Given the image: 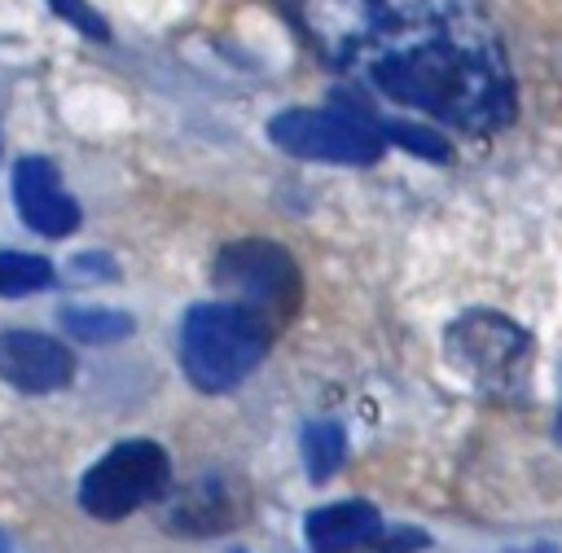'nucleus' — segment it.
I'll use <instances>...</instances> for the list:
<instances>
[{
    "mask_svg": "<svg viewBox=\"0 0 562 553\" xmlns=\"http://www.w3.org/2000/svg\"><path fill=\"white\" fill-rule=\"evenodd\" d=\"M307 40L382 101L470 136L514 119L505 44L479 0H299Z\"/></svg>",
    "mask_w": 562,
    "mask_h": 553,
    "instance_id": "nucleus-1",
    "label": "nucleus"
},
{
    "mask_svg": "<svg viewBox=\"0 0 562 553\" xmlns=\"http://www.w3.org/2000/svg\"><path fill=\"white\" fill-rule=\"evenodd\" d=\"M268 338H272L268 320H259L255 312H246L237 303H202V307H189V316L180 325V364H184V377L198 391H206V395L233 391L263 360Z\"/></svg>",
    "mask_w": 562,
    "mask_h": 553,
    "instance_id": "nucleus-2",
    "label": "nucleus"
},
{
    "mask_svg": "<svg viewBox=\"0 0 562 553\" xmlns=\"http://www.w3.org/2000/svg\"><path fill=\"white\" fill-rule=\"evenodd\" d=\"M215 285L228 294V303L255 312L259 320L281 325L299 307V263L285 246L268 237L233 241L215 255Z\"/></svg>",
    "mask_w": 562,
    "mask_h": 553,
    "instance_id": "nucleus-3",
    "label": "nucleus"
},
{
    "mask_svg": "<svg viewBox=\"0 0 562 553\" xmlns=\"http://www.w3.org/2000/svg\"><path fill=\"white\" fill-rule=\"evenodd\" d=\"M171 483V461L158 443L149 439H127L114 443L83 478H79V505L83 514L101 522H119L136 514L140 505L158 500Z\"/></svg>",
    "mask_w": 562,
    "mask_h": 553,
    "instance_id": "nucleus-4",
    "label": "nucleus"
},
{
    "mask_svg": "<svg viewBox=\"0 0 562 553\" xmlns=\"http://www.w3.org/2000/svg\"><path fill=\"white\" fill-rule=\"evenodd\" d=\"M268 136L277 140V149L294 154V158H312V162H378L386 136L360 119L356 110H281L268 123Z\"/></svg>",
    "mask_w": 562,
    "mask_h": 553,
    "instance_id": "nucleus-5",
    "label": "nucleus"
},
{
    "mask_svg": "<svg viewBox=\"0 0 562 553\" xmlns=\"http://www.w3.org/2000/svg\"><path fill=\"white\" fill-rule=\"evenodd\" d=\"M448 356L487 386H514L522 382L531 364V338L501 312H465L443 334Z\"/></svg>",
    "mask_w": 562,
    "mask_h": 553,
    "instance_id": "nucleus-6",
    "label": "nucleus"
},
{
    "mask_svg": "<svg viewBox=\"0 0 562 553\" xmlns=\"http://www.w3.org/2000/svg\"><path fill=\"white\" fill-rule=\"evenodd\" d=\"M13 206L40 237H70L79 228V206L61 189V176L48 158H18L13 167Z\"/></svg>",
    "mask_w": 562,
    "mask_h": 553,
    "instance_id": "nucleus-7",
    "label": "nucleus"
},
{
    "mask_svg": "<svg viewBox=\"0 0 562 553\" xmlns=\"http://www.w3.org/2000/svg\"><path fill=\"white\" fill-rule=\"evenodd\" d=\"M0 377L26 395H48L75 377V356L48 334L9 329L0 334Z\"/></svg>",
    "mask_w": 562,
    "mask_h": 553,
    "instance_id": "nucleus-8",
    "label": "nucleus"
},
{
    "mask_svg": "<svg viewBox=\"0 0 562 553\" xmlns=\"http://www.w3.org/2000/svg\"><path fill=\"white\" fill-rule=\"evenodd\" d=\"M382 514L369 500H334L307 514L312 553H360L382 535Z\"/></svg>",
    "mask_w": 562,
    "mask_h": 553,
    "instance_id": "nucleus-9",
    "label": "nucleus"
},
{
    "mask_svg": "<svg viewBox=\"0 0 562 553\" xmlns=\"http://www.w3.org/2000/svg\"><path fill=\"white\" fill-rule=\"evenodd\" d=\"M53 263L22 250H0V298H26L53 285Z\"/></svg>",
    "mask_w": 562,
    "mask_h": 553,
    "instance_id": "nucleus-10",
    "label": "nucleus"
},
{
    "mask_svg": "<svg viewBox=\"0 0 562 553\" xmlns=\"http://www.w3.org/2000/svg\"><path fill=\"white\" fill-rule=\"evenodd\" d=\"M61 329L79 342H119L132 334V316L114 312V307H66Z\"/></svg>",
    "mask_w": 562,
    "mask_h": 553,
    "instance_id": "nucleus-11",
    "label": "nucleus"
},
{
    "mask_svg": "<svg viewBox=\"0 0 562 553\" xmlns=\"http://www.w3.org/2000/svg\"><path fill=\"white\" fill-rule=\"evenodd\" d=\"M342 452H347V435L338 421H307L303 426V461H307V474L316 483H325L342 465Z\"/></svg>",
    "mask_w": 562,
    "mask_h": 553,
    "instance_id": "nucleus-12",
    "label": "nucleus"
},
{
    "mask_svg": "<svg viewBox=\"0 0 562 553\" xmlns=\"http://www.w3.org/2000/svg\"><path fill=\"white\" fill-rule=\"evenodd\" d=\"M171 522L180 531H220L224 527V492L220 487H189L176 509H171Z\"/></svg>",
    "mask_w": 562,
    "mask_h": 553,
    "instance_id": "nucleus-13",
    "label": "nucleus"
},
{
    "mask_svg": "<svg viewBox=\"0 0 562 553\" xmlns=\"http://www.w3.org/2000/svg\"><path fill=\"white\" fill-rule=\"evenodd\" d=\"M48 9L57 13V18H66L70 26H79L83 35H92V40H110V26H105V18L88 4V0H48Z\"/></svg>",
    "mask_w": 562,
    "mask_h": 553,
    "instance_id": "nucleus-14",
    "label": "nucleus"
},
{
    "mask_svg": "<svg viewBox=\"0 0 562 553\" xmlns=\"http://www.w3.org/2000/svg\"><path fill=\"white\" fill-rule=\"evenodd\" d=\"M426 544V535L422 531H413V527H386L369 549H360V553H413V549H422Z\"/></svg>",
    "mask_w": 562,
    "mask_h": 553,
    "instance_id": "nucleus-15",
    "label": "nucleus"
},
{
    "mask_svg": "<svg viewBox=\"0 0 562 553\" xmlns=\"http://www.w3.org/2000/svg\"><path fill=\"white\" fill-rule=\"evenodd\" d=\"M0 553H9V544H4V535H0Z\"/></svg>",
    "mask_w": 562,
    "mask_h": 553,
    "instance_id": "nucleus-16",
    "label": "nucleus"
},
{
    "mask_svg": "<svg viewBox=\"0 0 562 553\" xmlns=\"http://www.w3.org/2000/svg\"><path fill=\"white\" fill-rule=\"evenodd\" d=\"M558 439H562V417H558Z\"/></svg>",
    "mask_w": 562,
    "mask_h": 553,
    "instance_id": "nucleus-17",
    "label": "nucleus"
}]
</instances>
